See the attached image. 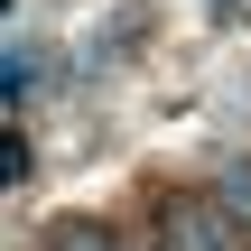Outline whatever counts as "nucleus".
I'll use <instances>...</instances> for the list:
<instances>
[{"label": "nucleus", "mask_w": 251, "mask_h": 251, "mask_svg": "<svg viewBox=\"0 0 251 251\" xmlns=\"http://www.w3.org/2000/svg\"><path fill=\"white\" fill-rule=\"evenodd\" d=\"M149 251H242V224H233L214 196H168V205H158Z\"/></svg>", "instance_id": "f257e3e1"}, {"label": "nucleus", "mask_w": 251, "mask_h": 251, "mask_svg": "<svg viewBox=\"0 0 251 251\" xmlns=\"http://www.w3.org/2000/svg\"><path fill=\"white\" fill-rule=\"evenodd\" d=\"M205 196H214V205H224V214H233V224H242V233H251V158H224Z\"/></svg>", "instance_id": "f03ea898"}, {"label": "nucleus", "mask_w": 251, "mask_h": 251, "mask_svg": "<svg viewBox=\"0 0 251 251\" xmlns=\"http://www.w3.org/2000/svg\"><path fill=\"white\" fill-rule=\"evenodd\" d=\"M19 177H28V140H19V130H0V196H9Z\"/></svg>", "instance_id": "7ed1b4c3"}, {"label": "nucleus", "mask_w": 251, "mask_h": 251, "mask_svg": "<svg viewBox=\"0 0 251 251\" xmlns=\"http://www.w3.org/2000/svg\"><path fill=\"white\" fill-rule=\"evenodd\" d=\"M56 251H130V242H112L102 224H75V233H56Z\"/></svg>", "instance_id": "20e7f679"}, {"label": "nucleus", "mask_w": 251, "mask_h": 251, "mask_svg": "<svg viewBox=\"0 0 251 251\" xmlns=\"http://www.w3.org/2000/svg\"><path fill=\"white\" fill-rule=\"evenodd\" d=\"M28 84H37V65H28V56H0V102H19Z\"/></svg>", "instance_id": "39448f33"}, {"label": "nucleus", "mask_w": 251, "mask_h": 251, "mask_svg": "<svg viewBox=\"0 0 251 251\" xmlns=\"http://www.w3.org/2000/svg\"><path fill=\"white\" fill-rule=\"evenodd\" d=\"M214 9H233V0H214Z\"/></svg>", "instance_id": "423d86ee"}, {"label": "nucleus", "mask_w": 251, "mask_h": 251, "mask_svg": "<svg viewBox=\"0 0 251 251\" xmlns=\"http://www.w3.org/2000/svg\"><path fill=\"white\" fill-rule=\"evenodd\" d=\"M0 9H9V0H0Z\"/></svg>", "instance_id": "0eeeda50"}]
</instances>
